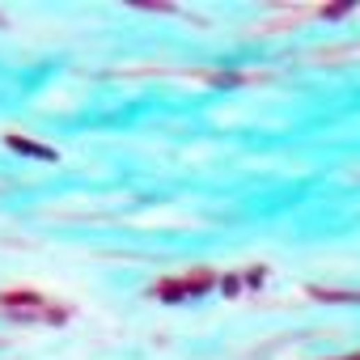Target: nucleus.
Listing matches in <instances>:
<instances>
[{"instance_id":"obj_1","label":"nucleus","mask_w":360,"mask_h":360,"mask_svg":"<svg viewBox=\"0 0 360 360\" xmlns=\"http://www.w3.org/2000/svg\"><path fill=\"white\" fill-rule=\"evenodd\" d=\"M199 288H208V276H187V280L162 284V288H157V297H166V301H178V297H187V292H199Z\"/></svg>"},{"instance_id":"obj_2","label":"nucleus","mask_w":360,"mask_h":360,"mask_svg":"<svg viewBox=\"0 0 360 360\" xmlns=\"http://www.w3.org/2000/svg\"><path fill=\"white\" fill-rule=\"evenodd\" d=\"M9 144H13V148H22V152H34V157H42V162H56V152H51V148H42V144H34V140L9 136Z\"/></svg>"}]
</instances>
